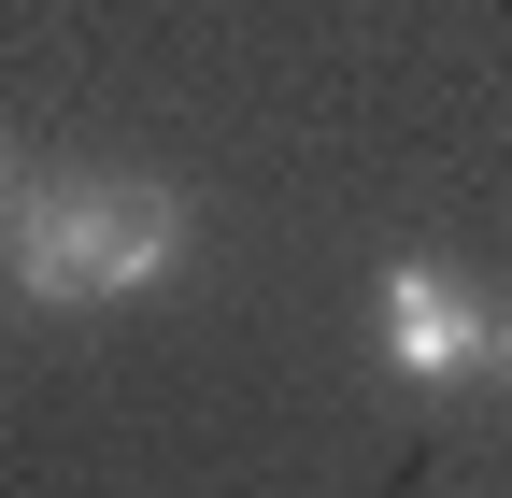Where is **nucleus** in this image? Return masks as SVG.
<instances>
[{"label":"nucleus","instance_id":"3","mask_svg":"<svg viewBox=\"0 0 512 498\" xmlns=\"http://www.w3.org/2000/svg\"><path fill=\"white\" fill-rule=\"evenodd\" d=\"M484 385H512V299H484Z\"/></svg>","mask_w":512,"mask_h":498},{"label":"nucleus","instance_id":"4","mask_svg":"<svg viewBox=\"0 0 512 498\" xmlns=\"http://www.w3.org/2000/svg\"><path fill=\"white\" fill-rule=\"evenodd\" d=\"M15 185H29V171H15V143H0V200H15Z\"/></svg>","mask_w":512,"mask_h":498},{"label":"nucleus","instance_id":"2","mask_svg":"<svg viewBox=\"0 0 512 498\" xmlns=\"http://www.w3.org/2000/svg\"><path fill=\"white\" fill-rule=\"evenodd\" d=\"M370 356L399 385H484V285L441 257H399L370 285Z\"/></svg>","mask_w":512,"mask_h":498},{"label":"nucleus","instance_id":"1","mask_svg":"<svg viewBox=\"0 0 512 498\" xmlns=\"http://www.w3.org/2000/svg\"><path fill=\"white\" fill-rule=\"evenodd\" d=\"M0 228H15V285L43 314L157 299L185 271V242H200L185 185H157V171H29L15 200H0Z\"/></svg>","mask_w":512,"mask_h":498}]
</instances>
